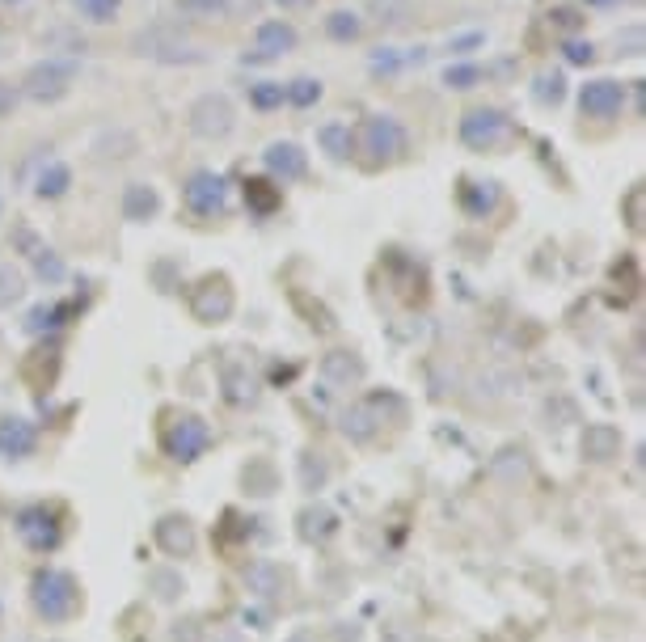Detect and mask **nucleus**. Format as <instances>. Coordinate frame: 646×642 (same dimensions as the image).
Wrapping results in <instances>:
<instances>
[{
    "mask_svg": "<svg viewBox=\"0 0 646 642\" xmlns=\"http://www.w3.org/2000/svg\"><path fill=\"white\" fill-rule=\"evenodd\" d=\"M17 537H22L34 554H51L55 545H60L64 528H60V516H55L51 507H26V512L17 516Z\"/></svg>",
    "mask_w": 646,
    "mask_h": 642,
    "instance_id": "obj_10",
    "label": "nucleus"
},
{
    "mask_svg": "<svg viewBox=\"0 0 646 642\" xmlns=\"http://www.w3.org/2000/svg\"><path fill=\"white\" fill-rule=\"evenodd\" d=\"M148 592L169 604V600H178V596L186 592V579H182V571H169V566H157V571H148Z\"/></svg>",
    "mask_w": 646,
    "mask_h": 642,
    "instance_id": "obj_26",
    "label": "nucleus"
},
{
    "mask_svg": "<svg viewBox=\"0 0 646 642\" xmlns=\"http://www.w3.org/2000/svg\"><path fill=\"white\" fill-rule=\"evenodd\" d=\"M326 34H330L334 43H355L359 34H364V22H359L355 9H334L326 17Z\"/></svg>",
    "mask_w": 646,
    "mask_h": 642,
    "instance_id": "obj_24",
    "label": "nucleus"
},
{
    "mask_svg": "<svg viewBox=\"0 0 646 642\" xmlns=\"http://www.w3.org/2000/svg\"><path fill=\"white\" fill-rule=\"evenodd\" d=\"M338 528V516L330 512V507H304L300 512V537L304 541H330Z\"/></svg>",
    "mask_w": 646,
    "mask_h": 642,
    "instance_id": "obj_22",
    "label": "nucleus"
},
{
    "mask_svg": "<svg viewBox=\"0 0 646 642\" xmlns=\"http://www.w3.org/2000/svg\"><path fill=\"white\" fill-rule=\"evenodd\" d=\"M174 642H203V626H199L195 617L174 621Z\"/></svg>",
    "mask_w": 646,
    "mask_h": 642,
    "instance_id": "obj_40",
    "label": "nucleus"
},
{
    "mask_svg": "<svg viewBox=\"0 0 646 642\" xmlns=\"http://www.w3.org/2000/svg\"><path fill=\"white\" fill-rule=\"evenodd\" d=\"M186 127H190V136H199L207 144H220V140H228L237 131V110H233V102H228L224 93H203V98L190 102Z\"/></svg>",
    "mask_w": 646,
    "mask_h": 642,
    "instance_id": "obj_3",
    "label": "nucleus"
},
{
    "mask_svg": "<svg viewBox=\"0 0 646 642\" xmlns=\"http://www.w3.org/2000/svg\"><path fill=\"white\" fill-rule=\"evenodd\" d=\"M245 486H250L254 490V495H271V490H275V469L271 465H266V461H254V465H245Z\"/></svg>",
    "mask_w": 646,
    "mask_h": 642,
    "instance_id": "obj_33",
    "label": "nucleus"
},
{
    "mask_svg": "<svg viewBox=\"0 0 646 642\" xmlns=\"http://www.w3.org/2000/svg\"><path fill=\"white\" fill-rule=\"evenodd\" d=\"M60 317H64V309H55V305L47 309V305H43V309H34V313H30L26 330H30V334H43V330H51V326H60Z\"/></svg>",
    "mask_w": 646,
    "mask_h": 642,
    "instance_id": "obj_38",
    "label": "nucleus"
},
{
    "mask_svg": "<svg viewBox=\"0 0 646 642\" xmlns=\"http://www.w3.org/2000/svg\"><path fill=\"white\" fill-rule=\"evenodd\" d=\"M583 457L596 461V465L621 457V431L613 423H592L583 431Z\"/></svg>",
    "mask_w": 646,
    "mask_h": 642,
    "instance_id": "obj_18",
    "label": "nucleus"
},
{
    "mask_svg": "<svg viewBox=\"0 0 646 642\" xmlns=\"http://www.w3.org/2000/svg\"><path fill=\"white\" fill-rule=\"evenodd\" d=\"M537 98H541V102H558V98H562V77H541Z\"/></svg>",
    "mask_w": 646,
    "mask_h": 642,
    "instance_id": "obj_42",
    "label": "nucleus"
},
{
    "mask_svg": "<svg viewBox=\"0 0 646 642\" xmlns=\"http://www.w3.org/2000/svg\"><path fill=\"white\" fill-rule=\"evenodd\" d=\"M17 102H22V89H17L13 81L0 77V119H9L13 110H17Z\"/></svg>",
    "mask_w": 646,
    "mask_h": 642,
    "instance_id": "obj_39",
    "label": "nucleus"
},
{
    "mask_svg": "<svg viewBox=\"0 0 646 642\" xmlns=\"http://www.w3.org/2000/svg\"><path fill=\"white\" fill-rule=\"evenodd\" d=\"M279 5H283V9H296V5H304V0H279Z\"/></svg>",
    "mask_w": 646,
    "mask_h": 642,
    "instance_id": "obj_44",
    "label": "nucleus"
},
{
    "mask_svg": "<svg viewBox=\"0 0 646 642\" xmlns=\"http://www.w3.org/2000/svg\"><path fill=\"white\" fill-rule=\"evenodd\" d=\"M22 296H26V275L0 258V309H13Z\"/></svg>",
    "mask_w": 646,
    "mask_h": 642,
    "instance_id": "obj_27",
    "label": "nucleus"
},
{
    "mask_svg": "<svg viewBox=\"0 0 646 642\" xmlns=\"http://www.w3.org/2000/svg\"><path fill=\"white\" fill-rule=\"evenodd\" d=\"M587 5H621V0H587Z\"/></svg>",
    "mask_w": 646,
    "mask_h": 642,
    "instance_id": "obj_45",
    "label": "nucleus"
},
{
    "mask_svg": "<svg viewBox=\"0 0 646 642\" xmlns=\"http://www.w3.org/2000/svg\"><path fill=\"white\" fill-rule=\"evenodd\" d=\"M119 5H123V0H76V13H81L85 22L106 26V22H114V17H119Z\"/></svg>",
    "mask_w": 646,
    "mask_h": 642,
    "instance_id": "obj_32",
    "label": "nucleus"
},
{
    "mask_svg": "<svg viewBox=\"0 0 646 642\" xmlns=\"http://www.w3.org/2000/svg\"><path fill=\"white\" fill-rule=\"evenodd\" d=\"M136 55H144V60H157V64H169V68H190V64H203L207 55L199 47L182 43L178 34H165V30H144L136 34Z\"/></svg>",
    "mask_w": 646,
    "mask_h": 642,
    "instance_id": "obj_6",
    "label": "nucleus"
},
{
    "mask_svg": "<svg viewBox=\"0 0 646 642\" xmlns=\"http://www.w3.org/2000/svg\"><path fill=\"white\" fill-rule=\"evenodd\" d=\"M233 283H228L224 275H207L199 288H195V296H190V313H195L203 326H220V321H228L233 317Z\"/></svg>",
    "mask_w": 646,
    "mask_h": 642,
    "instance_id": "obj_8",
    "label": "nucleus"
},
{
    "mask_svg": "<svg viewBox=\"0 0 646 642\" xmlns=\"http://www.w3.org/2000/svg\"><path fill=\"white\" fill-rule=\"evenodd\" d=\"M478 81H482V68L478 64H456V68L444 72V85L448 89H473Z\"/></svg>",
    "mask_w": 646,
    "mask_h": 642,
    "instance_id": "obj_36",
    "label": "nucleus"
},
{
    "mask_svg": "<svg viewBox=\"0 0 646 642\" xmlns=\"http://www.w3.org/2000/svg\"><path fill=\"white\" fill-rule=\"evenodd\" d=\"M621 106H625V85L621 81H587L579 89V110L587 119H617L621 115Z\"/></svg>",
    "mask_w": 646,
    "mask_h": 642,
    "instance_id": "obj_11",
    "label": "nucleus"
},
{
    "mask_svg": "<svg viewBox=\"0 0 646 642\" xmlns=\"http://www.w3.org/2000/svg\"><path fill=\"white\" fill-rule=\"evenodd\" d=\"M245 588H250L254 596H262V600H275L283 592V571L275 562L254 558L250 566H245Z\"/></svg>",
    "mask_w": 646,
    "mask_h": 642,
    "instance_id": "obj_20",
    "label": "nucleus"
},
{
    "mask_svg": "<svg viewBox=\"0 0 646 642\" xmlns=\"http://www.w3.org/2000/svg\"><path fill=\"white\" fill-rule=\"evenodd\" d=\"M300 43V34L292 22H283V17H271V22H258L254 26V51H258V60H279V55H288L296 51Z\"/></svg>",
    "mask_w": 646,
    "mask_h": 642,
    "instance_id": "obj_13",
    "label": "nucleus"
},
{
    "mask_svg": "<svg viewBox=\"0 0 646 642\" xmlns=\"http://www.w3.org/2000/svg\"><path fill=\"white\" fill-rule=\"evenodd\" d=\"M245 199H250L254 212L271 216L275 207H279V199H283V195H279V186H271L266 178H250V182H245Z\"/></svg>",
    "mask_w": 646,
    "mask_h": 642,
    "instance_id": "obj_28",
    "label": "nucleus"
},
{
    "mask_svg": "<svg viewBox=\"0 0 646 642\" xmlns=\"http://www.w3.org/2000/svg\"><path fill=\"white\" fill-rule=\"evenodd\" d=\"M152 537H157V545L169 558H190V554H195V545H199L195 524H190V516H182V512L161 516L157 528H152Z\"/></svg>",
    "mask_w": 646,
    "mask_h": 642,
    "instance_id": "obj_12",
    "label": "nucleus"
},
{
    "mask_svg": "<svg viewBox=\"0 0 646 642\" xmlns=\"http://www.w3.org/2000/svg\"><path fill=\"white\" fill-rule=\"evenodd\" d=\"M178 9L186 17H224L233 9V0H178Z\"/></svg>",
    "mask_w": 646,
    "mask_h": 642,
    "instance_id": "obj_35",
    "label": "nucleus"
},
{
    "mask_svg": "<svg viewBox=\"0 0 646 642\" xmlns=\"http://www.w3.org/2000/svg\"><path fill=\"white\" fill-rule=\"evenodd\" d=\"M76 72H81V64H76V60H60V55H47V60H38V64L26 72L22 93H26L30 102H38V106H55L60 98H68Z\"/></svg>",
    "mask_w": 646,
    "mask_h": 642,
    "instance_id": "obj_1",
    "label": "nucleus"
},
{
    "mask_svg": "<svg viewBox=\"0 0 646 642\" xmlns=\"http://www.w3.org/2000/svg\"><path fill=\"white\" fill-rule=\"evenodd\" d=\"M511 136V119L499 106H473L461 119V144L473 148V153H494L499 144H507Z\"/></svg>",
    "mask_w": 646,
    "mask_h": 642,
    "instance_id": "obj_4",
    "label": "nucleus"
},
{
    "mask_svg": "<svg viewBox=\"0 0 646 642\" xmlns=\"http://www.w3.org/2000/svg\"><path fill=\"white\" fill-rule=\"evenodd\" d=\"M68 186H72V169L64 165V161H51L43 174H38V182H34V195L38 199H64L68 195Z\"/></svg>",
    "mask_w": 646,
    "mask_h": 642,
    "instance_id": "obj_23",
    "label": "nucleus"
},
{
    "mask_svg": "<svg viewBox=\"0 0 646 642\" xmlns=\"http://www.w3.org/2000/svg\"><path fill=\"white\" fill-rule=\"evenodd\" d=\"M161 212V195L152 182H127L123 186V220L131 224H144Z\"/></svg>",
    "mask_w": 646,
    "mask_h": 642,
    "instance_id": "obj_17",
    "label": "nucleus"
},
{
    "mask_svg": "<svg viewBox=\"0 0 646 642\" xmlns=\"http://www.w3.org/2000/svg\"><path fill=\"white\" fill-rule=\"evenodd\" d=\"M250 102H254L258 110H275V106H283V81H258V85H250Z\"/></svg>",
    "mask_w": 646,
    "mask_h": 642,
    "instance_id": "obj_34",
    "label": "nucleus"
},
{
    "mask_svg": "<svg viewBox=\"0 0 646 642\" xmlns=\"http://www.w3.org/2000/svg\"><path fill=\"white\" fill-rule=\"evenodd\" d=\"M34 271H38V279H47V283H60V279H64V262H60V254H51V250H38V254H34Z\"/></svg>",
    "mask_w": 646,
    "mask_h": 642,
    "instance_id": "obj_37",
    "label": "nucleus"
},
{
    "mask_svg": "<svg viewBox=\"0 0 646 642\" xmlns=\"http://www.w3.org/2000/svg\"><path fill=\"white\" fill-rule=\"evenodd\" d=\"M30 604L38 617L68 621L76 613V604H81V592H76L72 575H64V571H38L30 583Z\"/></svg>",
    "mask_w": 646,
    "mask_h": 642,
    "instance_id": "obj_2",
    "label": "nucleus"
},
{
    "mask_svg": "<svg viewBox=\"0 0 646 642\" xmlns=\"http://www.w3.org/2000/svg\"><path fill=\"white\" fill-rule=\"evenodd\" d=\"M283 102H292V106H300V110L317 106V102H321V81L300 77V81H292V85H283Z\"/></svg>",
    "mask_w": 646,
    "mask_h": 642,
    "instance_id": "obj_31",
    "label": "nucleus"
},
{
    "mask_svg": "<svg viewBox=\"0 0 646 642\" xmlns=\"http://www.w3.org/2000/svg\"><path fill=\"white\" fill-rule=\"evenodd\" d=\"M330 482V461L321 452H304L300 457V486L304 490H321Z\"/></svg>",
    "mask_w": 646,
    "mask_h": 642,
    "instance_id": "obj_29",
    "label": "nucleus"
},
{
    "mask_svg": "<svg viewBox=\"0 0 646 642\" xmlns=\"http://www.w3.org/2000/svg\"><path fill=\"white\" fill-rule=\"evenodd\" d=\"M182 203L195 216H220L228 207V182L216 169H195V174L182 182Z\"/></svg>",
    "mask_w": 646,
    "mask_h": 642,
    "instance_id": "obj_7",
    "label": "nucleus"
},
{
    "mask_svg": "<svg viewBox=\"0 0 646 642\" xmlns=\"http://www.w3.org/2000/svg\"><path fill=\"white\" fill-rule=\"evenodd\" d=\"M321 376L334 385H355V381H364V360L355 351H330V355H321Z\"/></svg>",
    "mask_w": 646,
    "mask_h": 642,
    "instance_id": "obj_19",
    "label": "nucleus"
},
{
    "mask_svg": "<svg viewBox=\"0 0 646 642\" xmlns=\"http://www.w3.org/2000/svg\"><path fill=\"white\" fill-rule=\"evenodd\" d=\"M380 423H385V414H380L376 402H355L342 410V436H347L351 444H372L380 436Z\"/></svg>",
    "mask_w": 646,
    "mask_h": 642,
    "instance_id": "obj_15",
    "label": "nucleus"
},
{
    "mask_svg": "<svg viewBox=\"0 0 646 642\" xmlns=\"http://www.w3.org/2000/svg\"><path fill=\"white\" fill-rule=\"evenodd\" d=\"M266 169L279 178V182H300L304 174H309V157H304V148L292 144V140H275V144H266V153H262Z\"/></svg>",
    "mask_w": 646,
    "mask_h": 642,
    "instance_id": "obj_14",
    "label": "nucleus"
},
{
    "mask_svg": "<svg viewBox=\"0 0 646 642\" xmlns=\"http://www.w3.org/2000/svg\"><path fill=\"white\" fill-rule=\"evenodd\" d=\"M592 55H596L592 43H566V60L570 64H592Z\"/></svg>",
    "mask_w": 646,
    "mask_h": 642,
    "instance_id": "obj_41",
    "label": "nucleus"
},
{
    "mask_svg": "<svg viewBox=\"0 0 646 642\" xmlns=\"http://www.w3.org/2000/svg\"><path fill=\"white\" fill-rule=\"evenodd\" d=\"M106 148H114V161H119V157H131V153H136V136H131V131L127 127H119V131H102V136L98 140H93V153H106Z\"/></svg>",
    "mask_w": 646,
    "mask_h": 642,
    "instance_id": "obj_30",
    "label": "nucleus"
},
{
    "mask_svg": "<svg viewBox=\"0 0 646 642\" xmlns=\"http://www.w3.org/2000/svg\"><path fill=\"white\" fill-rule=\"evenodd\" d=\"M478 186V195L469 191V186H461V203L469 216H490L494 207H499V182H473Z\"/></svg>",
    "mask_w": 646,
    "mask_h": 642,
    "instance_id": "obj_25",
    "label": "nucleus"
},
{
    "mask_svg": "<svg viewBox=\"0 0 646 642\" xmlns=\"http://www.w3.org/2000/svg\"><path fill=\"white\" fill-rule=\"evenodd\" d=\"M9 5H17V0H9Z\"/></svg>",
    "mask_w": 646,
    "mask_h": 642,
    "instance_id": "obj_47",
    "label": "nucleus"
},
{
    "mask_svg": "<svg viewBox=\"0 0 646 642\" xmlns=\"http://www.w3.org/2000/svg\"><path fill=\"white\" fill-rule=\"evenodd\" d=\"M317 144L330 161H347L355 153V131L351 123H321L317 127Z\"/></svg>",
    "mask_w": 646,
    "mask_h": 642,
    "instance_id": "obj_21",
    "label": "nucleus"
},
{
    "mask_svg": "<svg viewBox=\"0 0 646 642\" xmlns=\"http://www.w3.org/2000/svg\"><path fill=\"white\" fill-rule=\"evenodd\" d=\"M216 642H241V638H216Z\"/></svg>",
    "mask_w": 646,
    "mask_h": 642,
    "instance_id": "obj_46",
    "label": "nucleus"
},
{
    "mask_svg": "<svg viewBox=\"0 0 646 642\" xmlns=\"http://www.w3.org/2000/svg\"><path fill=\"white\" fill-rule=\"evenodd\" d=\"M288 642H317V638H313V634H309V630H296V634H292V638H288Z\"/></svg>",
    "mask_w": 646,
    "mask_h": 642,
    "instance_id": "obj_43",
    "label": "nucleus"
},
{
    "mask_svg": "<svg viewBox=\"0 0 646 642\" xmlns=\"http://www.w3.org/2000/svg\"><path fill=\"white\" fill-rule=\"evenodd\" d=\"M359 144H364V153H372V161H397L406 153V127L397 123L393 115H372L364 123Z\"/></svg>",
    "mask_w": 646,
    "mask_h": 642,
    "instance_id": "obj_9",
    "label": "nucleus"
},
{
    "mask_svg": "<svg viewBox=\"0 0 646 642\" xmlns=\"http://www.w3.org/2000/svg\"><path fill=\"white\" fill-rule=\"evenodd\" d=\"M165 452L174 461H182V465H190V461H199L203 452H207V444H212V427H207L199 414H178L174 423L165 427Z\"/></svg>",
    "mask_w": 646,
    "mask_h": 642,
    "instance_id": "obj_5",
    "label": "nucleus"
},
{
    "mask_svg": "<svg viewBox=\"0 0 646 642\" xmlns=\"http://www.w3.org/2000/svg\"><path fill=\"white\" fill-rule=\"evenodd\" d=\"M34 444H38V431L30 419H22V414H5V419H0V457L5 461L30 457Z\"/></svg>",
    "mask_w": 646,
    "mask_h": 642,
    "instance_id": "obj_16",
    "label": "nucleus"
}]
</instances>
